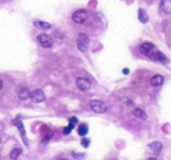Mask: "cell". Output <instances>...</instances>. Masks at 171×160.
<instances>
[{
  "mask_svg": "<svg viewBox=\"0 0 171 160\" xmlns=\"http://www.w3.org/2000/svg\"><path fill=\"white\" fill-rule=\"evenodd\" d=\"M90 109L93 110L94 113H96V114H103V113L107 112V106L102 101L93 100L90 102Z\"/></svg>",
  "mask_w": 171,
  "mask_h": 160,
  "instance_id": "7a4b0ae2",
  "label": "cell"
},
{
  "mask_svg": "<svg viewBox=\"0 0 171 160\" xmlns=\"http://www.w3.org/2000/svg\"><path fill=\"white\" fill-rule=\"evenodd\" d=\"M33 25L37 29H40V30H49V29H51V25L50 24L47 23V22H42V20H35Z\"/></svg>",
  "mask_w": 171,
  "mask_h": 160,
  "instance_id": "7c38bea8",
  "label": "cell"
},
{
  "mask_svg": "<svg viewBox=\"0 0 171 160\" xmlns=\"http://www.w3.org/2000/svg\"><path fill=\"white\" fill-rule=\"evenodd\" d=\"M76 85H77V88L80 89V90H82V92H87V90L90 89L92 83H90L89 80H87V78H85V77H78L77 80H76Z\"/></svg>",
  "mask_w": 171,
  "mask_h": 160,
  "instance_id": "5b68a950",
  "label": "cell"
},
{
  "mask_svg": "<svg viewBox=\"0 0 171 160\" xmlns=\"http://www.w3.org/2000/svg\"><path fill=\"white\" fill-rule=\"evenodd\" d=\"M148 56H150V58H152L153 61L156 62H161V63H164V64H166L169 59L166 58V56L164 55V53L159 52V51H157V52H153V53H148Z\"/></svg>",
  "mask_w": 171,
  "mask_h": 160,
  "instance_id": "52a82bcc",
  "label": "cell"
},
{
  "mask_svg": "<svg viewBox=\"0 0 171 160\" xmlns=\"http://www.w3.org/2000/svg\"><path fill=\"white\" fill-rule=\"evenodd\" d=\"M38 43L43 47H51L54 45V42L50 36H48L47 33H42V35H38Z\"/></svg>",
  "mask_w": 171,
  "mask_h": 160,
  "instance_id": "277c9868",
  "label": "cell"
},
{
  "mask_svg": "<svg viewBox=\"0 0 171 160\" xmlns=\"http://www.w3.org/2000/svg\"><path fill=\"white\" fill-rule=\"evenodd\" d=\"M75 128V125L74 123H71V122H69V126L68 127H65L64 129H63V133L65 134V135H68V134H70V132Z\"/></svg>",
  "mask_w": 171,
  "mask_h": 160,
  "instance_id": "d6986e66",
  "label": "cell"
},
{
  "mask_svg": "<svg viewBox=\"0 0 171 160\" xmlns=\"http://www.w3.org/2000/svg\"><path fill=\"white\" fill-rule=\"evenodd\" d=\"M152 49H153V44L152 43H150V42H144L139 47V51L143 55H148V53L152 51Z\"/></svg>",
  "mask_w": 171,
  "mask_h": 160,
  "instance_id": "ba28073f",
  "label": "cell"
},
{
  "mask_svg": "<svg viewBox=\"0 0 171 160\" xmlns=\"http://www.w3.org/2000/svg\"><path fill=\"white\" fill-rule=\"evenodd\" d=\"M161 11L165 14H171V0L161 1Z\"/></svg>",
  "mask_w": 171,
  "mask_h": 160,
  "instance_id": "9c48e42d",
  "label": "cell"
},
{
  "mask_svg": "<svg viewBox=\"0 0 171 160\" xmlns=\"http://www.w3.org/2000/svg\"><path fill=\"white\" fill-rule=\"evenodd\" d=\"M69 122H71V123H74V125H76L78 122V120H77V117H75V116H73V117H70L69 119Z\"/></svg>",
  "mask_w": 171,
  "mask_h": 160,
  "instance_id": "44dd1931",
  "label": "cell"
},
{
  "mask_svg": "<svg viewBox=\"0 0 171 160\" xmlns=\"http://www.w3.org/2000/svg\"><path fill=\"white\" fill-rule=\"evenodd\" d=\"M17 126H18V128L20 130V133H22V135H23V139H24V142H25V145H27V141H26V137H25V129H24V126H23V122L19 121V122H15Z\"/></svg>",
  "mask_w": 171,
  "mask_h": 160,
  "instance_id": "e0dca14e",
  "label": "cell"
},
{
  "mask_svg": "<svg viewBox=\"0 0 171 160\" xmlns=\"http://www.w3.org/2000/svg\"><path fill=\"white\" fill-rule=\"evenodd\" d=\"M30 99H31L33 102L39 103V102H43V101L45 100V95H44L43 90L36 89V90H33L32 92H30Z\"/></svg>",
  "mask_w": 171,
  "mask_h": 160,
  "instance_id": "8992f818",
  "label": "cell"
},
{
  "mask_svg": "<svg viewBox=\"0 0 171 160\" xmlns=\"http://www.w3.org/2000/svg\"><path fill=\"white\" fill-rule=\"evenodd\" d=\"M71 18H73L74 23L83 24L86 20H87V18H88V12H87L86 10H77V11H75V12L73 13Z\"/></svg>",
  "mask_w": 171,
  "mask_h": 160,
  "instance_id": "3957f363",
  "label": "cell"
},
{
  "mask_svg": "<svg viewBox=\"0 0 171 160\" xmlns=\"http://www.w3.org/2000/svg\"><path fill=\"white\" fill-rule=\"evenodd\" d=\"M20 154H22V148H15V150H12V152L10 153V158L11 159H17Z\"/></svg>",
  "mask_w": 171,
  "mask_h": 160,
  "instance_id": "ac0fdd59",
  "label": "cell"
},
{
  "mask_svg": "<svg viewBox=\"0 0 171 160\" xmlns=\"http://www.w3.org/2000/svg\"><path fill=\"white\" fill-rule=\"evenodd\" d=\"M164 83V77L162 75H155L151 78V84L153 87H161Z\"/></svg>",
  "mask_w": 171,
  "mask_h": 160,
  "instance_id": "8fae6325",
  "label": "cell"
},
{
  "mask_svg": "<svg viewBox=\"0 0 171 160\" xmlns=\"http://www.w3.org/2000/svg\"><path fill=\"white\" fill-rule=\"evenodd\" d=\"M148 147H150V150L155 154H159L161 151H162V148H163V146H162L161 142H152V144L148 145Z\"/></svg>",
  "mask_w": 171,
  "mask_h": 160,
  "instance_id": "4fadbf2b",
  "label": "cell"
},
{
  "mask_svg": "<svg viewBox=\"0 0 171 160\" xmlns=\"http://www.w3.org/2000/svg\"><path fill=\"white\" fill-rule=\"evenodd\" d=\"M2 87H4V83H2V81H1V80H0V90H1V89H2Z\"/></svg>",
  "mask_w": 171,
  "mask_h": 160,
  "instance_id": "cb8c5ba5",
  "label": "cell"
},
{
  "mask_svg": "<svg viewBox=\"0 0 171 160\" xmlns=\"http://www.w3.org/2000/svg\"><path fill=\"white\" fill-rule=\"evenodd\" d=\"M0 144H1V139H0Z\"/></svg>",
  "mask_w": 171,
  "mask_h": 160,
  "instance_id": "d4e9b609",
  "label": "cell"
},
{
  "mask_svg": "<svg viewBox=\"0 0 171 160\" xmlns=\"http://www.w3.org/2000/svg\"><path fill=\"white\" fill-rule=\"evenodd\" d=\"M123 74H124V75H128V74H130V69L125 68L124 70H123Z\"/></svg>",
  "mask_w": 171,
  "mask_h": 160,
  "instance_id": "603a6c76",
  "label": "cell"
},
{
  "mask_svg": "<svg viewBox=\"0 0 171 160\" xmlns=\"http://www.w3.org/2000/svg\"><path fill=\"white\" fill-rule=\"evenodd\" d=\"M73 155H74V157H76V158H83V157H85V154H83V153H73Z\"/></svg>",
  "mask_w": 171,
  "mask_h": 160,
  "instance_id": "7402d4cb",
  "label": "cell"
},
{
  "mask_svg": "<svg viewBox=\"0 0 171 160\" xmlns=\"http://www.w3.org/2000/svg\"><path fill=\"white\" fill-rule=\"evenodd\" d=\"M89 142H90V141H89V139H83V140H82V142H81V145L87 148V147L89 146Z\"/></svg>",
  "mask_w": 171,
  "mask_h": 160,
  "instance_id": "ffe728a7",
  "label": "cell"
},
{
  "mask_svg": "<svg viewBox=\"0 0 171 160\" xmlns=\"http://www.w3.org/2000/svg\"><path fill=\"white\" fill-rule=\"evenodd\" d=\"M138 19H139L141 23H148V13L144 11V10H141L140 8L139 11H138Z\"/></svg>",
  "mask_w": 171,
  "mask_h": 160,
  "instance_id": "9a60e30c",
  "label": "cell"
},
{
  "mask_svg": "<svg viewBox=\"0 0 171 160\" xmlns=\"http://www.w3.org/2000/svg\"><path fill=\"white\" fill-rule=\"evenodd\" d=\"M18 96L20 100H27L30 97V92L27 88H22L19 92H18Z\"/></svg>",
  "mask_w": 171,
  "mask_h": 160,
  "instance_id": "5bb4252c",
  "label": "cell"
},
{
  "mask_svg": "<svg viewBox=\"0 0 171 160\" xmlns=\"http://www.w3.org/2000/svg\"><path fill=\"white\" fill-rule=\"evenodd\" d=\"M89 45V37L86 33H80L77 37V49L81 52H87Z\"/></svg>",
  "mask_w": 171,
  "mask_h": 160,
  "instance_id": "6da1fadb",
  "label": "cell"
},
{
  "mask_svg": "<svg viewBox=\"0 0 171 160\" xmlns=\"http://www.w3.org/2000/svg\"><path fill=\"white\" fill-rule=\"evenodd\" d=\"M77 133H78V135H81V137L87 135V133H88V126H87L86 123H81L77 128Z\"/></svg>",
  "mask_w": 171,
  "mask_h": 160,
  "instance_id": "2e32d148",
  "label": "cell"
},
{
  "mask_svg": "<svg viewBox=\"0 0 171 160\" xmlns=\"http://www.w3.org/2000/svg\"><path fill=\"white\" fill-rule=\"evenodd\" d=\"M132 114H133V116H136V117L139 119V120H146V119H148L146 113H145L143 109H140V108H134Z\"/></svg>",
  "mask_w": 171,
  "mask_h": 160,
  "instance_id": "30bf717a",
  "label": "cell"
}]
</instances>
